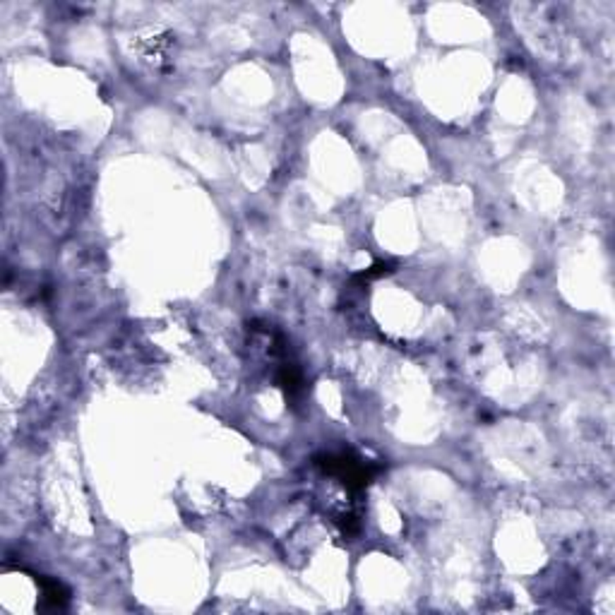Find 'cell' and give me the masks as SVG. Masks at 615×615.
<instances>
[{
  "label": "cell",
  "mask_w": 615,
  "mask_h": 615,
  "mask_svg": "<svg viewBox=\"0 0 615 615\" xmlns=\"http://www.w3.org/2000/svg\"><path fill=\"white\" fill-rule=\"evenodd\" d=\"M317 464H320L327 473L337 476L348 491H361V488H366L370 478L375 476V471H378V466H370L368 462L358 460V457L353 455H346V452H344V455H327L322 457V460H317Z\"/></svg>",
  "instance_id": "cell-1"
},
{
  "label": "cell",
  "mask_w": 615,
  "mask_h": 615,
  "mask_svg": "<svg viewBox=\"0 0 615 615\" xmlns=\"http://www.w3.org/2000/svg\"><path fill=\"white\" fill-rule=\"evenodd\" d=\"M39 584H41V591H44V601H46V606H49V608H62L67 603V591L58 584V582L41 580V577H39Z\"/></svg>",
  "instance_id": "cell-2"
},
{
  "label": "cell",
  "mask_w": 615,
  "mask_h": 615,
  "mask_svg": "<svg viewBox=\"0 0 615 615\" xmlns=\"http://www.w3.org/2000/svg\"><path fill=\"white\" fill-rule=\"evenodd\" d=\"M389 272V264H375V267H370L368 272L361 274V279H373V277H382V274Z\"/></svg>",
  "instance_id": "cell-3"
}]
</instances>
